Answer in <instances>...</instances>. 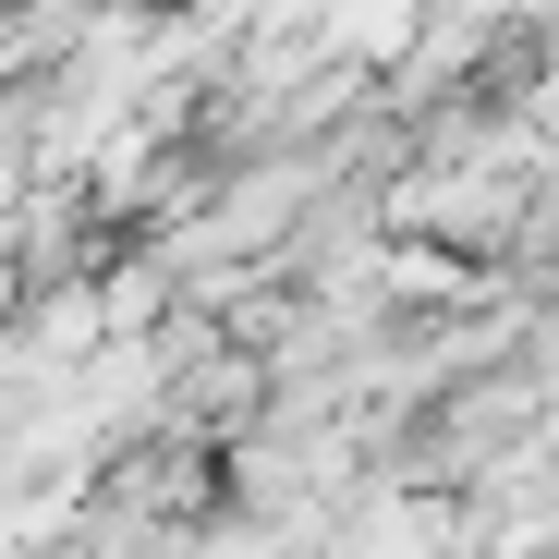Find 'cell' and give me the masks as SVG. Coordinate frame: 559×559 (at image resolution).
<instances>
[{
  "mask_svg": "<svg viewBox=\"0 0 559 559\" xmlns=\"http://www.w3.org/2000/svg\"><path fill=\"white\" fill-rule=\"evenodd\" d=\"M390 219L402 231H438V243H511L535 219V195H523L499 158H438V170H414L402 195H390Z\"/></svg>",
  "mask_w": 559,
  "mask_h": 559,
  "instance_id": "obj_1",
  "label": "cell"
}]
</instances>
